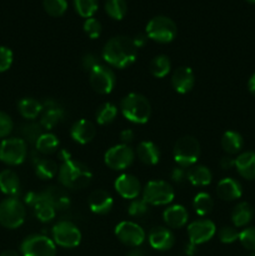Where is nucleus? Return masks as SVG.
<instances>
[{
  "mask_svg": "<svg viewBox=\"0 0 255 256\" xmlns=\"http://www.w3.org/2000/svg\"><path fill=\"white\" fill-rule=\"evenodd\" d=\"M102 59L116 69H124L130 66L135 62L138 55V49L132 42V38L114 36L108 40L102 48Z\"/></svg>",
  "mask_w": 255,
  "mask_h": 256,
  "instance_id": "obj_1",
  "label": "nucleus"
},
{
  "mask_svg": "<svg viewBox=\"0 0 255 256\" xmlns=\"http://www.w3.org/2000/svg\"><path fill=\"white\" fill-rule=\"evenodd\" d=\"M59 156L62 164L58 172V176L62 186L72 190H79L84 189L90 184L92 174L89 168H86L82 162L72 160V155L66 150H62Z\"/></svg>",
  "mask_w": 255,
  "mask_h": 256,
  "instance_id": "obj_2",
  "label": "nucleus"
},
{
  "mask_svg": "<svg viewBox=\"0 0 255 256\" xmlns=\"http://www.w3.org/2000/svg\"><path fill=\"white\" fill-rule=\"evenodd\" d=\"M120 110L125 119L134 124H145L152 115V106L142 94L132 92L120 102Z\"/></svg>",
  "mask_w": 255,
  "mask_h": 256,
  "instance_id": "obj_3",
  "label": "nucleus"
},
{
  "mask_svg": "<svg viewBox=\"0 0 255 256\" xmlns=\"http://www.w3.org/2000/svg\"><path fill=\"white\" fill-rule=\"evenodd\" d=\"M174 160L179 166L189 168L198 162L200 156V144L194 136H182L178 139L172 149Z\"/></svg>",
  "mask_w": 255,
  "mask_h": 256,
  "instance_id": "obj_4",
  "label": "nucleus"
},
{
  "mask_svg": "<svg viewBox=\"0 0 255 256\" xmlns=\"http://www.w3.org/2000/svg\"><path fill=\"white\" fill-rule=\"evenodd\" d=\"M25 220V206L18 198L10 196L0 202V224L6 229H16Z\"/></svg>",
  "mask_w": 255,
  "mask_h": 256,
  "instance_id": "obj_5",
  "label": "nucleus"
},
{
  "mask_svg": "<svg viewBox=\"0 0 255 256\" xmlns=\"http://www.w3.org/2000/svg\"><path fill=\"white\" fill-rule=\"evenodd\" d=\"M176 32L178 29L175 22L170 18L162 15L152 18L146 25V36L160 44L172 42L176 36Z\"/></svg>",
  "mask_w": 255,
  "mask_h": 256,
  "instance_id": "obj_6",
  "label": "nucleus"
},
{
  "mask_svg": "<svg viewBox=\"0 0 255 256\" xmlns=\"http://www.w3.org/2000/svg\"><path fill=\"white\" fill-rule=\"evenodd\" d=\"M142 199L148 205H168L174 199V189L164 180H152L145 185Z\"/></svg>",
  "mask_w": 255,
  "mask_h": 256,
  "instance_id": "obj_7",
  "label": "nucleus"
},
{
  "mask_svg": "<svg viewBox=\"0 0 255 256\" xmlns=\"http://www.w3.org/2000/svg\"><path fill=\"white\" fill-rule=\"evenodd\" d=\"M52 239H54L52 242H55V245L72 249V248H76L82 242V232L78 229L76 225L66 220H62L52 228Z\"/></svg>",
  "mask_w": 255,
  "mask_h": 256,
  "instance_id": "obj_8",
  "label": "nucleus"
},
{
  "mask_svg": "<svg viewBox=\"0 0 255 256\" xmlns=\"http://www.w3.org/2000/svg\"><path fill=\"white\" fill-rule=\"evenodd\" d=\"M22 256H55L56 246L52 239L44 235H30L22 242Z\"/></svg>",
  "mask_w": 255,
  "mask_h": 256,
  "instance_id": "obj_9",
  "label": "nucleus"
},
{
  "mask_svg": "<svg viewBox=\"0 0 255 256\" xmlns=\"http://www.w3.org/2000/svg\"><path fill=\"white\" fill-rule=\"evenodd\" d=\"M26 158V142L20 138H10L0 144V160L8 165H20Z\"/></svg>",
  "mask_w": 255,
  "mask_h": 256,
  "instance_id": "obj_10",
  "label": "nucleus"
},
{
  "mask_svg": "<svg viewBox=\"0 0 255 256\" xmlns=\"http://www.w3.org/2000/svg\"><path fill=\"white\" fill-rule=\"evenodd\" d=\"M134 152L126 144H119L112 146L104 155V162L108 168L112 170H124L134 162Z\"/></svg>",
  "mask_w": 255,
  "mask_h": 256,
  "instance_id": "obj_11",
  "label": "nucleus"
},
{
  "mask_svg": "<svg viewBox=\"0 0 255 256\" xmlns=\"http://www.w3.org/2000/svg\"><path fill=\"white\" fill-rule=\"evenodd\" d=\"M216 232V228L212 220L202 219L190 222L188 226V235H189V246L196 248L198 245L209 242Z\"/></svg>",
  "mask_w": 255,
  "mask_h": 256,
  "instance_id": "obj_12",
  "label": "nucleus"
},
{
  "mask_svg": "<svg viewBox=\"0 0 255 256\" xmlns=\"http://www.w3.org/2000/svg\"><path fill=\"white\" fill-rule=\"evenodd\" d=\"M90 85L99 94H109L115 86V75L108 66L99 64L89 72Z\"/></svg>",
  "mask_w": 255,
  "mask_h": 256,
  "instance_id": "obj_13",
  "label": "nucleus"
},
{
  "mask_svg": "<svg viewBox=\"0 0 255 256\" xmlns=\"http://www.w3.org/2000/svg\"><path fill=\"white\" fill-rule=\"evenodd\" d=\"M115 235L122 244L139 248L145 240V232L140 225L132 222H122L115 228Z\"/></svg>",
  "mask_w": 255,
  "mask_h": 256,
  "instance_id": "obj_14",
  "label": "nucleus"
},
{
  "mask_svg": "<svg viewBox=\"0 0 255 256\" xmlns=\"http://www.w3.org/2000/svg\"><path fill=\"white\" fill-rule=\"evenodd\" d=\"M25 202L32 208L35 216L42 222H49L55 218L56 209L45 199L42 192H28L25 196Z\"/></svg>",
  "mask_w": 255,
  "mask_h": 256,
  "instance_id": "obj_15",
  "label": "nucleus"
},
{
  "mask_svg": "<svg viewBox=\"0 0 255 256\" xmlns=\"http://www.w3.org/2000/svg\"><path fill=\"white\" fill-rule=\"evenodd\" d=\"M114 186L120 196L129 200L136 199L142 192L140 182L138 180V178L132 174H122L120 176H118L114 182Z\"/></svg>",
  "mask_w": 255,
  "mask_h": 256,
  "instance_id": "obj_16",
  "label": "nucleus"
},
{
  "mask_svg": "<svg viewBox=\"0 0 255 256\" xmlns=\"http://www.w3.org/2000/svg\"><path fill=\"white\" fill-rule=\"evenodd\" d=\"M65 116L64 109L58 106L52 100H46L42 102V115L40 119V126L45 130H52L56 126Z\"/></svg>",
  "mask_w": 255,
  "mask_h": 256,
  "instance_id": "obj_17",
  "label": "nucleus"
},
{
  "mask_svg": "<svg viewBox=\"0 0 255 256\" xmlns=\"http://www.w3.org/2000/svg\"><path fill=\"white\" fill-rule=\"evenodd\" d=\"M195 75L189 66H180L172 76V85L179 94H186L194 88Z\"/></svg>",
  "mask_w": 255,
  "mask_h": 256,
  "instance_id": "obj_18",
  "label": "nucleus"
},
{
  "mask_svg": "<svg viewBox=\"0 0 255 256\" xmlns=\"http://www.w3.org/2000/svg\"><path fill=\"white\" fill-rule=\"evenodd\" d=\"M175 242V238L169 229L162 226L154 228L149 232V244L152 249L165 252L172 249Z\"/></svg>",
  "mask_w": 255,
  "mask_h": 256,
  "instance_id": "obj_19",
  "label": "nucleus"
},
{
  "mask_svg": "<svg viewBox=\"0 0 255 256\" xmlns=\"http://www.w3.org/2000/svg\"><path fill=\"white\" fill-rule=\"evenodd\" d=\"M218 196L225 202H234L242 195V188L238 180L232 178H224L216 185Z\"/></svg>",
  "mask_w": 255,
  "mask_h": 256,
  "instance_id": "obj_20",
  "label": "nucleus"
},
{
  "mask_svg": "<svg viewBox=\"0 0 255 256\" xmlns=\"http://www.w3.org/2000/svg\"><path fill=\"white\" fill-rule=\"evenodd\" d=\"M89 208L92 212L99 215H104L112 210V205H114V200H112V195L105 190H94L90 194L89 200Z\"/></svg>",
  "mask_w": 255,
  "mask_h": 256,
  "instance_id": "obj_21",
  "label": "nucleus"
},
{
  "mask_svg": "<svg viewBox=\"0 0 255 256\" xmlns=\"http://www.w3.org/2000/svg\"><path fill=\"white\" fill-rule=\"evenodd\" d=\"M95 132H96V129H95L94 124L85 119L78 120L70 129V135H72V140L82 145L92 142L95 136Z\"/></svg>",
  "mask_w": 255,
  "mask_h": 256,
  "instance_id": "obj_22",
  "label": "nucleus"
},
{
  "mask_svg": "<svg viewBox=\"0 0 255 256\" xmlns=\"http://www.w3.org/2000/svg\"><path fill=\"white\" fill-rule=\"evenodd\" d=\"M162 218H164V222L168 226L172 228V229H179L186 224L189 214L182 205H172V206H169L164 210Z\"/></svg>",
  "mask_w": 255,
  "mask_h": 256,
  "instance_id": "obj_23",
  "label": "nucleus"
},
{
  "mask_svg": "<svg viewBox=\"0 0 255 256\" xmlns=\"http://www.w3.org/2000/svg\"><path fill=\"white\" fill-rule=\"evenodd\" d=\"M235 168L240 176L246 180L255 179V152H245L235 159Z\"/></svg>",
  "mask_w": 255,
  "mask_h": 256,
  "instance_id": "obj_24",
  "label": "nucleus"
},
{
  "mask_svg": "<svg viewBox=\"0 0 255 256\" xmlns=\"http://www.w3.org/2000/svg\"><path fill=\"white\" fill-rule=\"evenodd\" d=\"M45 199L56 210H65L70 206V198L64 189L58 186H49L42 192Z\"/></svg>",
  "mask_w": 255,
  "mask_h": 256,
  "instance_id": "obj_25",
  "label": "nucleus"
},
{
  "mask_svg": "<svg viewBox=\"0 0 255 256\" xmlns=\"http://www.w3.org/2000/svg\"><path fill=\"white\" fill-rule=\"evenodd\" d=\"M138 158L145 165H156L160 160V150L152 142H142L136 149Z\"/></svg>",
  "mask_w": 255,
  "mask_h": 256,
  "instance_id": "obj_26",
  "label": "nucleus"
},
{
  "mask_svg": "<svg viewBox=\"0 0 255 256\" xmlns=\"http://www.w3.org/2000/svg\"><path fill=\"white\" fill-rule=\"evenodd\" d=\"M0 190L9 196H16L19 194L20 180L12 170L6 169L0 172Z\"/></svg>",
  "mask_w": 255,
  "mask_h": 256,
  "instance_id": "obj_27",
  "label": "nucleus"
},
{
  "mask_svg": "<svg viewBox=\"0 0 255 256\" xmlns=\"http://www.w3.org/2000/svg\"><path fill=\"white\" fill-rule=\"evenodd\" d=\"M252 216H254V210H252V205L245 202H242L232 210V222L235 228H242L246 226L252 222Z\"/></svg>",
  "mask_w": 255,
  "mask_h": 256,
  "instance_id": "obj_28",
  "label": "nucleus"
},
{
  "mask_svg": "<svg viewBox=\"0 0 255 256\" xmlns=\"http://www.w3.org/2000/svg\"><path fill=\"white\" fill-rule=\"evenodd\" d=\"M222 146L225 152L230 155L238 154L244 146V139L242 135L234 130H228L222 136Z\"/></svg>",
  "mask_w": 255,
  "mask_h": 256,
  "instance_id": "obj_29",
  "label": "nucleus"
},
{
  "mask_svg": "<svg viewBox=\"0 0 255 256\" xmlns=\"http://www.w3.org/2000/svg\"><path fill=\"white\" fill-rule=\"evenodd\" d=\"M35 174L42 180L52 179L58 174V165L54 160L42 159V158H35L34 159Z\"/></svg>",
  "mask_w": 255,
  "mask_h": 256,
  "instance_id": "obj_30",
  "label": "nucleus"
},
{
  "mask_svg": "<svg viewBox=\"0 0 255 256\" xmlns=\"http://www.w3.org/2000/svg\"><path fill=\"white\" fill-rule=\"evenodd\" d=\"M212 174L209 170V168L204 165H196L192 166L188 172V180L195 186H206L212 182Z\"/></svg>",
  "mask_w": 255,
  "mask_h": 256,
  "instance_id": "obj_31",
  "label": "nucleus"
},
{
  "mask_svg": "<svg viewBox=\"0 0 255 256\" xmlns=\"http://www.w3.org/2000/svg\"><path fill=\"white\" fill-rule=\"evenodd\" d=\"M18 109H19L20 115L28 120H32L42 112V104L38 102L36 99L32 98H24L18 104Z\"/></svg>",
  "mask_w": 255,
  "mask_h": 256,
  "instance_id": "obj_32",
  "label": "nucleus"
},
{
  "mask_svg": "<svg viewBox=\"0 0 255 256\" xmlns=\"http://www.w3.org/2000/svg\"><path fill=\"white\" fill-rule=\"evenodd\" d=\"M59 146V140L52 132H42L35 142V148L42 154H52Z\"/></svg>",
  "mask_w": 255,
  "mask_h": 256,
  "instance_id": "obj_33",
  "label": "nucleus"
},
{
  "mask_svg": "<svg viewBox=\"0 0 255 256\" xmlns=\"http://www.w3.org/2000/svg\"><path fill=\"white\" fill-rule=\"evenodd\" d=\"M170 60L166 55H158L150 62V72L155 78H164L170 72Z\"/></svg>",
  "mask_w": 255,
  "mask_h": 256,
  "instance_id": "obj_34",
  "label": "nucleus"
},
{
  "mask_svg": "<svg viewBox=\"0 0 255 256\" xmlns=\"http://www.w3.org/2000/svg\"><path fill=\"white\" fill-rule=\"evenodd\" d=\"M192 206H194L195 212L200 216H205L209 214L214 206V202H212V196L206 192H199L195 195L194 202H192Z\"/></svg>",
  "mask_w": 255,
  "mask_h": 256,
  "instance_id": "obj_35",
  "label": "nucleus"
},
{
  "mask_svg": "<svg viewBox=\"0 0 255 256\" xmlns=\"http://www.w3.org/2000/svg\"><path fill=\"white\" fill-rule=\"evenodd\" d=\"M105 12L112 19L122 20L128 12V5L125 0H106Z\"/></svg>",
  "mask_w": 255,
  "mask_h": 256,
  "instance_id": "obj_36",
  "label": "nucleus"
},
{
  "mask_svg": "<svg viewBox=\"0 0 255 256\" xmlns=\"http://www.w3.org/2000/svg\"><path fill=\"white\" fill-rule=\"evenodd\" d=\"M118 115V108L112 102H105L98 109L96 122L100 125H108L114 122Z\"/></svg>",
  "mask_w": 255,
  "mask_h": 256,
  "instance_id": "obj_37",
  "label": "nucleus"
},
{
  "mask_svg": "<svg viewBox=\"0 0 255 256\" xmlns=\"http://www.w3.org/2000/svg\"><path fill=\"white\" fill-rule=\"evenodd\" d=\"M74 6L80 16L89 19L96 12L99 4L98 0H74Z\"/></svg>",
  "mask_w": 255,
  "mask_h": 256,
  "instance_id": "obj_38",
  "label": "nucleus"
},
{
  "mask_svg": "<svg viewBox=\"0 0 255 256\" xmlns=\"http://www.w3.org/2000/svg\"><path fill=\"white\" fill-rule=\"evenodd\" d=\"M42 8L50 16H62L68 9L66 0H42Z\"/></svg>",
  "mask_w": 255,
  "mask_h": 256,
  "instance_id": "obj_39",
  "label": "nucleus"
},
{
  "mask_svg": "<svg viewBox=\"0 0 255 256\" xmlns=\"http://www.w3.org/2000/svg\"><path fill=\"white\" fill-rule=\"evenodd\" d=\"M239 242L245 249L255 252V226L245 228L239 232Z\"/></svg>",
  "mask_w": 255,
  "mask_h": 256,
  "instance_id": "obj_40",
  "label": "nucleus"
},
{
  "mask_svg": "<svg viewBox=\"0 0 255 256\" xmlns=\"http://www.w3.org/2000/svg\"><path fill=\"white\" fill-rule=\"evenodd\" d=\"M22 134L24 136V142H36V140L39 139L42 132V126L39 124H34V122H30V124L24 125L22 128Z\"/></svg>",
  "mask_w": 255,
  "mask_h": 256,
  "instance_id": "obj_41",
  "label": "nucleus"
},
{
  "mask_svg": "<svg viewBox=\"0 0 255 256\" xmlns=\"http://www.w3.org/2000/svg\"><path fill=\"white\" fill-rule=\"evenodd\" d=\"M82 29L90 39H96L102 34V24L95 18H89V19L85 20Z\"/></svg>",
  "mask_w": 255,
  "mask_h": 256,
  "instance_id": "obj_42",
  "label": "nucleus"
},
{
  "mask_svg": "<svg viewBox=\"0 0 255 256\" xmlns=\"http://www.w3.org/2000/svg\"><path fill=\"white\" fill-rule=\"evenodd\" d=\"M219 239L224 244H232L239 240V232L235 226H224L219 230Z\"/></svg>",
  "mask_w": 255,
  "mask_h": 256,
  "instance_id": "obj_43",
  "label": "nucleus"
},
{
  "mask_svg": "<svg viewBox=\"0 0 255 256\" xmlns=\"http://www.w3.org/2000/svg\"><path fill=\"white\" fill-rule=\"evenodd\" d=\"M148 204L144 202V199H134L130 202L129 208H128V212L132 216H142V215L148 212Z\"/></svg>",
  "mask_w": 255,
  "mask_h": 256,
  "instance_id": "obj_44",
  "label": "nucleus"
},
{
  "mask_svg": "<svg viewBox=\"0 0 255 256\" xmlns=\"http://www.w3.org/2000/svg\"><path fill=\"white\" fill-rule=\"evenodd\" d=\"M12 52L6 46H0V72L10 69L12 64Z\"/></svg>",
  "mask_w": 255,
  "mask_h": 256,
  "instance_id": "obj_45",
  "label": "nucleus"
},
{
  "mask_svg": "<svg viewBox=\"0 0 255 256\" xmlns=\"http://www.w3.org/2000/svg\"><path fill=\"white\" fill-rule=\"evenodd\" d=\"M12 122L10 116L5 112H0V138H5L12 132Z\"/></svg>",
  "mask_w": 255,
  "mask_h": 256,
  "instance_id": "obj_46",
  "label": "nucleus"
},
{
  "mask_svg": "<svg viewBox=\"0 0 255 256\" xmlns=\"http://www.w3.org/2000/svg\"><path fill=\"white\" fill-rule=\"evenodd\" d=\"M96 65H99V62H98V58L92 54H85L82 56V66L85 72H92Z\"/></svg>",
  "mask_w": 255,
  "mask_h": 256,
  "instance_id": "obj_47",
  "label": "nucleus"
},
{
  "mask_svg": "<svg viewBox=\"0 0 255 256\" xmlns=\"http://www.w3.org/2000/svg\"><path fill=\"white\" fill-rule=\"evenodd\" d=\"M186 176H188V172H185V168L176 166V168H174V169H172V182H182Z\"/></svg>",
  "mask_w": 255,
  "mask_h": 256,
  "instance_id": "obj_48",
  "label": "nucleus"
},
{
  "mask_svg": "<svg viewBox=\"0 0 255 256\" xmlns=\"http://www.w3.org/2000/svg\"><path fill=\"white\" fill-rule=\"evenodd\" d=\"M120 140L122 142V144H129L134 140V132L132 129H125L120 132Z\"/></svg>",
  "mask_w": 255,
  "mask_h": 256,
  "instance_id": "obj_49",
  "label": "nucleus"
},
{
  "mask_svg": "<svg viewBox=\"0 0 255 256\" xmlns=\"http://www.w3.org/2000/svg\"><path fill=\"white\" fill-rule=\"evenodd\" d=\"M220 166L224 170L232 169V166H235V159L230 156H224L222 160H220Z\"/></svg>",
  "mask_w": 255,
  "mask_h": 256,
  "instance_id": "obj_50",
  "label": "nucleus"
},
{
  "mask_svg": "<svg viewBox=\"0 0 255 256\" xmlns=\"http://www.w3.org/2000/svg\"><path fill=\"white\" fill-rule=\"evenodd\" d=\"M146 40H148V36L144 34H138L136 36L132 38V42H134V45L136 49L144 46V45L146 44Z\"/></svg>",
  "mask_w": 255,
  "mask_h": 256,
  "instance_id": "obj_51",
  "label": "nucleus"
},
{
  "mask_svg": "<svg viewBox=\"0 0 255 256\" xmlns=\"http://www.w3.org/2000/svg\"><path fill=\"white\" fill-rule=\"evenodd\" d=\"M248 89H249L250 94H252L255 96V72L250 76L249 82H248Z\"/></svg>",
  "mask_w": 255,
  "mask_h": 256,
  "instance_id": "obj_52",
  "label": "nucleus"
},
{
  "mask_svg": "<svg viewBox=\"0 0 255 256\" xmlns=\"http://www.w3.org/2000/svg\"><path fill=\"white\" fill-rule=\"evenodd\" d=\"M126 256H145V252H144V250L139 249V248H135V249L130 250V252H128Z\"/></svg>",
  "mask_w": 255,
  "mask_h": 256,
  "instance_id": "obj_53",
  "label": "nucleus"
},
{
  "mask_svg": "<svg viewBox=\"0 0 255 256\" xmlns=\"http://www.w3.org/2000/svg\"><path fill=\"white\" fill-rule=\"evenodd\" d=\"M0 256H19V255H18V252H15L14 250H6V252H2Z\"/></svg>",
  "mask_w": 255,
  "mask_h": 256,
  "instance_id": "obj_54",
  "label": "nucleus"
},
{
  "mask_svg": "<svg viewBox=\"0 0 255 256\" xmlns=\"http://www.w3.org/2000/svg\"><path fill=\"white\" fill-rule=\"evenodd\" d=\"M246 2H252V4H255V0H246Z\"/></svg>",
  "mask_w": 255,
  "mask_h": 256,
  "instance_id": "obj_55",
  "label": "nucleus"
},
{
  "mask_svg": "<svg viewBox=\"0 0 255 256\" xmlns=\"http://www.w3.org/2000/svg\"><path fill=\"white\" fill-rule=\"evenodd\" d=\"M252 256H255V252H254V254H252Z\"/></svg>",
  "mask_w": 255,
  "mask_h": 256,
  "instance_id": "obj_56",
  "label": "nucleus"
}]
</instances>
